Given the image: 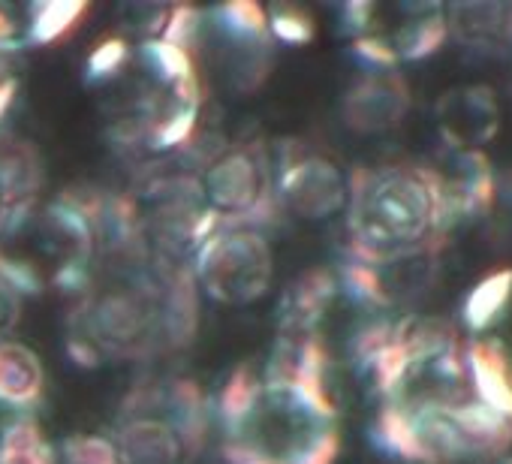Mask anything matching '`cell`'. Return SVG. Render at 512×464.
I'll return each mask as SVG.
<instances>
[{
  "mask_svg": "<svg viewBox=\"0 0 512 464\" xmlns=\"http://www.w3.org/2000/svg\"><path fill=\"white\" fill-rule=\"evenodd\" d=\"M58 464H118V455L109 437L73 434L58 446Z\"/></svg>",
  "mask_w": 512,
  "mask_h": 464,
  "instance_id": "cb8c5ba5",
  "label": "cell"
},
{
  "mask_svg": "<svg viewBox=\"0 0 512 464\" xmlns=\"http://www.w3.org/2000/svg\"><path fill=\"white\" fill-rule=\"evenodd\" d=\"M464 374L470 398L512 419V356L497 338H470L464 344Z\"/></svg>",
  "mask_w": 512,
  "mask_h": 464,
  "instance_id": "5bb4252c",
  "label": "cell"
},
{
  "mask_svg": "<svg viewBox=\"0 0 512 464\" xmlns=\"http://www.w3.org/2000/svg\"><path fill=\"white\" fill-rule=\"evenodd\" d=\"M266 22L275 46H308L317 37L314 19L299 7H272L266 10Z\"/></svg>",
  "mask_w": 512,
  "mask_h": 464,
  "instance_id": "603a6c76",
  "label": "cell"
},
{
  "mask_svg": "<svg viewBox=\"0 0 512 464\" xmlns=\"http://www.w3.org/2000/svg\"><path fill=\"white\" fill-rule=\"evenodd\" d=\"M202 199L220 223L263 226L278 214L275 175L260 145H229L199 172Z\"/></svg>",
  "mask_w": 512,
  "mask_h": 464,
  "instance_id": "ba28073f",
  "label": "cell"
},
{
  "mask_svg": "<svg viewBox=\"0 0 512 464\" xmlns=\"http://www.w3.org/2000/svg\"><path fill=\"white\" fill-rule=\"evenodd\" d=\"M46 395L43 359L16 338H0V407L28 416Z\"/></svg>",
  "mask_w": 512,
  "mask_h": 464,
  "instance_id": "2e32d148",
  "label": "cell"
},
{
  "mask_svg": "<svg viewBox=\"0 0 512 464\" xmlns=\"http://www.w3.org/2000/svg\"><path fill=\"white\" fill-rule=\"evenodd\" d=\"M506 464H512V461H506Z\"/></svg>",
  "mask_w": 512,
  "mask_h": 464,
  "instance_id": "f546056e",
  "label": "cell"
},
{
  "mask_svg": "<svg viewBox=\"0 0 512 464\" xmlns=\"http://www.w3.org/2000/svg\"><path fill=\"white\" fill-rule=\"evenodd\" d=\"M509 4H452L446 7L449 40L476 55L509 52L506 46Z\"/></svg>",
  "mask_w": 512,
  "mask_h": 464,
  "instance_id": "e0dca14e",
  "label": "cell"
},
{
  "mask_svg": "<svg viewBox=\"0 0 512 464\" xmlns=\"http://www.w3.org/2000/svg\"><path fill=\"white\" fill-rule=\"evenodd\" d=\"M275 196L281 211L308 223H323L347 211L350 175L326 151L287 145L275 175Z\"/></svg>",
  "mask_w": 512,
  "mask_h": 464,
  "instance_id": "9c48e42d",
  "label": "cell"
},
{
  "mask_svg": "<svg viewBox=\"0 0 512 464\" xmlns=\"http://www.w3.org/2000/svg\"><path fill=\"white\" fill-rule=\"evenodd\" d=\"M347 257L380 266L416 254H437L449 236L437 169L383 163L350 172Z\"/></svg>",
  "mask_w": 512,
  "mask_h": 464,
  "instance_id": "3957f363",
  "label": "cell"
},
{
  "mask_svg": "<svg viewBox=\"0 0 512 464\" xmlns=\"http://www.w3.org/2000/svg\"><path fill=\"white\" fill-rule=\"evenodd\" d=\"M488 220L494 226V236L512 245V169L497 172V190H494V205H491Z\"/></svg>",
  "mask_w": 512,
  "mask_h": 464,
  "instance_id": "d4e9b609",
  "label": "cell"
},
{
  "mask_svg": "<svg viewBox=\"0 0 512 464\" xmlns=\"http://www.w3.org/2000/svg\"><path fill=\"white\" fill-rule=\"evenodd\" d=\"M211 428V407L187 377L136 386L118 407L112 446L118 464H193Z\"/></svg>",
  "mask_w": 512,
  "mask_h": 464,
  "instance_id": "5b68a950",
  "label": "cell"
},
{
  "mask_svg": "<svg viewBox=\"0 0 512 464\" xmlns=\"http://www.w3.org/2000/svg\"><path fill=\"white\" fill-rule=\"evenodd\" d=\"M229 464H335L338 404L326 383L235 368L214 404Z\"/></svg>",
  "mask_w": 512,
  "mask_h": 464,
  "instance_id": "7a4b0ae2",
  "label": "cell"
},
{
  "mask_svg": "<svg viewBox=\"0 0 512 464\" xmlns=\"http://www.w3.org/2000/svg\"><path fill=\"white\" fill-rule=\"evenodd\" d=\"M434 118L452 151H482L500 130V103L488 85H464L440 94Z\"/></svg>",
  "mask_w": 512,
  "mask_h": 464,
  "instance_id": "7c38bea8",
  "label": "cell"
},
{
  "mask_svg": "<svg viewBox=\"0 0 512 464\" xmlns=\"http://www.w3.org/2000/svg\"><path fill=\"white\" fill-rule=\"evenodd\" d=\"M509 305H512V266L491 269L464 293L461 323L473 338H485V332H491L506 317Z\"/></svg>",
  "mask_w": 512,
  "mask_h": 464,
  "instance_id": "d6986e66",
  "label": "cell"
},
{
  "mask_svg": "<svg viewBox=\"0 0 512 464\" xmlns=\"http://www.w3.org/2000/svg\"><path fill=\"white\" fill-rule=\"evenodd\" d=\"M16 40H19V28H16V22L0 10V55L4 52H10L13 46H16Z\"/></svg>",
  "mask_w": 512,
  "mask_h": 464,
  "instance_id": "83f0119b",
  "label": "cell"
},
{
  "mask_svg": "<svg viewBox=\"0 0 512 464\" xmlns=\"http://www.w3.org/2000/svg\"><path fill=\"white\" fill-rule=\"evenodd\" d=\"M437 175L449 229L467 220H488L497 190V169L485 151H452V169Z\"/></svg>",
  "mask_w": 512,
  "mask_h": 464,
  "instance_id": "4fadbf2b",
  "label": "cell"
},
{
  "mask_svg": "<svg viewBox=\"0 0 512 464\" xmlns=\"http://www.w3.org/2000/svg\"><path fill=\"white\" fill-rule=\"evenodd\" d=\"M338 275L326 269L305 272L281 299L278 317V338H308L320 335V323L329 317L332 302L338 299Z\"/></svg>",
  "mask_w": 512,
  "mask_h": 464,
  "instance_id": "9a60e30c",
  "label": "cell"
},
{
  "mask_svg": "<svg viewBox=\"0 0 512 464\" xmlns=\"http://www.w3.org/2000/svg\"><path fill=\"white\" fill-rule=\"evenodd\" d=\"M413 109L410 82L392 73H359L341 94V121L356 136H383L398 130Z\"/></svg>",
  "mask_w": 512,
  "mask_h": 464,
  "instance_id": "30bf717a",
  "label": "cell"
},
{
  "mask_svg": "<svg viewBox=\"0 0 512 464\" xmlns=\"http://www.w3.org/2000/svg\"><path fill=\"white\" fill-rule=\"evenodd\" d=\"M371 437L404 464H461L509 452L512 419L470 395L461 401L383 404Z\"/></svg>",
  "mask_w": 512,
  "mask_h": 464,
  "instance_id": "277c9868",
  "label": "cell"
},
{
  "mask_svg": "<svg viewBox=\"0 0 512 464\" xmlns=\"http://www.w3.org/2000/svg\"><path fill=\"white\" fill-rule=\"evenodd\" d=\"M386 37H389V46H392L398 64H422V61L434 58L449 40L446 7H440V4L407 7V19L401 22V28Z\"/></svg>",
  "mask_w": 512,
  "mask_h": 464,
  "instance_id": "ac0fdd59",
  "label": "cell"
},
{
  "mask_svg": "<svg viewBox=\"0 0 512 464\" xmlns=\"http://www.w3.org/2000/svg\"><path fill=\"white\" fill-rule=\"evenodd\" d=\"M46 187V163L40 148L16 133H0V242L37 214Z\"/></svg>",
  "mask_w": 512,
  "mask_h": 464,
  "instance_id": "8fae6325",
  "label": "cell"
},
{
  "mask_svg": "<svg viewBox=\"0 0 512 464\" xmlns=\"http://www.w3.org/2000/svg\"><path fill=\"white\" fill-rule=\"evenodd\" d=\"M88 10L91 7L85 4V0H40V4H31L22 43L34 46V49L55 46L70 31H76L82 25Z\"/></svg>",
  "mask_w": 512,
  "mask_h": 464,
  "instance_id": "ffe728a7",
  "label": "cell"
},
{
  "mask_svg": "<svg viewBox=\"0 0 512 464\" xmlns=\"http://www.w3.org/2000/svg\"><path fill=\"white\" fill-rule=\"evenodd\" d=\"M506 46L512 52V7H509V16H506Z\"/></svg>",
  "mask_w": 512,
  "mask_h": 464,
  "instance_id": "f1b7e54d",
  "label": "cell"
},
{
  "mask_svg": "<svg viewBox=\"0 0 512 464\" xmlns=\"http://www.w3.org/2000/svg\"><path fill=\"white\" fill-rule=\"evenodd\" d=\"M199 329V290L190 266L157 254L139 223L100 236L91 278L67 317V350L79 365L145 362L175 353Z\"/></svg>",
  "mask_w": 512,
  "mask_h": 464,
  "instance_id": "6da1fadb",
  "label": "cell"
},
{
  "mask_svg": "<svg viewBox=\"0 0 512 464\" xmlns=\"http://www.w3.org/2000/svg\"><path fill=\"white\" fill-rule=\"evenodd\" d=\"M193 55L196 64L208 61L211 73L229 94H256L269 82L275 64V40L269 34L266 10L250 0L202 10V31Z\"/></svg>",
  "mask_w": 512,
  "mask_h": 464,
  "instance_id": "8992f818",
  "label": "cell"
},
{
  "mask_svg": "<svg viewBox=\"0 0 512 464\" xmlns=\"http://www.w3.org/2000/svg\"><path fill=\"white\" fill-rule=\"evenodd\" d=\"M0 464H58V446L28 413L0 428Z\"/></svg>",
  "mask_w": 512,
  "mask_h": 464,
  "instance_id": "44dd1931",
  "label": "cell"
},
{
  "mask_svg": "<svg viewBox=\"0 0 512 464\" xmlns=\"http://www.w3.org/2000/svg\"><path fill=\"white\" fill-rule=\"evenodd\" d=\"M374 19H377V7L371 0H353V4L341 7V28L350 40L374 34Z\"/></svg>",
  "mask_w": 512,
  "mask_h": 464,
  "instance_id": "484cf974",
  "label": "cell"
},
{
  "mask_svg": "<svg viewBox=\"0 0 512 464\" xmlns=\"http://www.w3.org/2000/svg\"><path fill=\"white\" fill-rule=\"evenodd\" d=\"M22 314V296L0 278V338H10L13 326L19 323Z\"/></svg>",
  "mask_w": 512,
  "mask_h": 464,
  "instance_id": "4316f807",
  "label": "cell"
},
{
  "mask_svg": "<svg viewBox=\"0 0 512 464\" xmlns=\"http://www.w3.org/2000/svg\"><path fill=\"white\" fill-rule=\"evenodd\" d=\"M133 67V43L127 37H106L100 40L88 58H85V85L91 88H106L121 82Z\"/></svg>",
  "mask_w": 512,
  "mask_h": 464,
  "instance_id": "7402d4cb",
  "label": "cell"
},
{
  "mask_svg": "<svg viewBox=\"0 0 512 464\" xmlns=\"http://www.w3.org/2000/svg\"><path fill=\"white\" fill-rule=\"evenodd\" d=\"M199 293L223 308H247L275 284V251L260 226L220 223L190 257Z\"/></svg>",
  "mask_w": 512,
  "mask_h": 464,
  "instance_id": "52a82bcc",
  "label": "cell"
}]
</instances>
